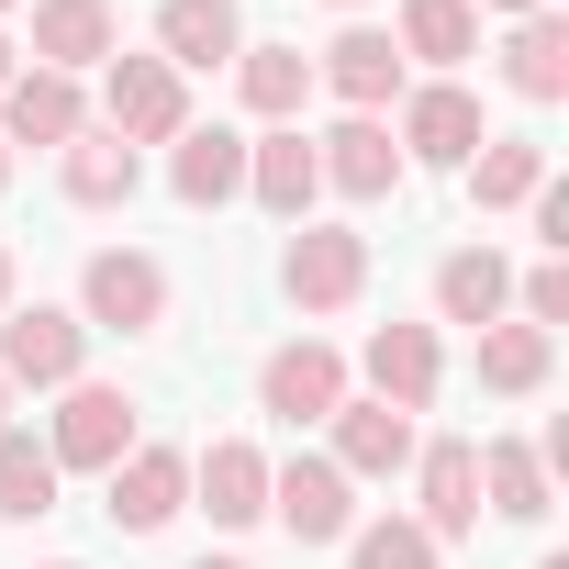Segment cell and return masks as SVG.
<instances>
[{
  "mask_svg": "<svg viewBox=\"0 0 569 569\" xmlns=\"http://www.w3.org/2000/svg\"><path fill=\"white\" fill-rule=\"evenodd\" d=\"M101 134H123L134 157L146 146H179L190 134V79L168 57H112L101 68Z\"/></svg>",
  "mask_w": 569,
  "mask_h": 569,
  "instance_id": "cell-1",
  "label": "cell"
},
{
  "mask_svg": "<svg viewBox=\"0 0 569 569\" xmlns=\"http://www.w3.org/2000/svg\"><path fill=\"white\" fill-rule=\"evenodd\" d=\"M79 325H90V336H157V325H168V268H157L146 246H101V257L79 268Z\"/></svg>",
  "mask_w": 569,
  "mask_h": 569,
  "instance_id": "cell-2",
  "label": "cell"
},
{
  "mask_svg": "<svg viewBox=\"0 0 569 569\" xmlns=\"http://www.w3.org/2000/svg\"><path fill=\"white\" fill-rule=\"evenodd\" d=\"M279 291H291V313H347L369 291V234L347 223H291V246H279Z\"/></svg>",
  "mask_w": 569,
  "mask_h": 569,
  "instance_id": "cell-3",
  "label": "cell"
},
{
  "mask_svg": "<svg viewBox=\"0 0 569 569\" xmlns=\"http://www.w3.org/2000/svg\"><path fill=\"white\" fill-rule=\"evenodd\" d=\"M79 358H90L79 313H57V302H12L0 313V380L12 391H68V380H90Z\"/></svg>",
  "mask_w": 569,
  "mask_h": 569,
  "instance_id": "cell-4",
  "label": "cell"
},
{
  "mask_svg": "<svg viewBox=\"0 0 569 569\" xmlns=\"http://www.w3.org/2000/svg\"><path fill=\"white\" fill-rule=\"evenodd\" d=\"M358 480L336 469V458H279L268 469V513L291 525V547H347L358 536V502H347Z\"/></svg>",
  "mask_w": 569,
  "mask_h": 569,
  "instance_id": "cell-5",
  "label": "cell"
},
{
  "mask_svg": "<svg viewBox=\"0 0 569 569\" xmlns=\"http://www.w3.org/2000/svg\"><path fill=\"white\" fill-rule=\"evenodd\" d=\"M480 101L458 90V79H425V90H402V123H391V146H402V168H469L480 157Z\"/></svg>",
  "mask_w": 569,
  "mask_h": 569,
  "instance_id": "cell-6",
  "label": "cell"
},
{
  "mask_svg": "<svg viewBox=\"0 0 569 569\" xmlns=\"http://www.w3.org/2000/svg\"><path fill=\"white\" fill-rule=\"evenodd\" d=\"M123 447H134V391L68 380V391H57V425H46V458H57V469H112Z\"/></svg>",
  "mask_w": 569,
  "mask_h": 569,
  "instance_id": "cell-7",
  "label": "cell"
},
{
  "mask_svg": "<svg viewBox=\"0 0 569 569\" xmlns=\"http://www.w3.org/2000/svg\"><path fill=\"white\" fill-rule=\"evenodd\" d=\"M313 168H325V190H347V201H391V190L413 179L380 112H347V123H325V134H313Z\"/></svg>",
  "mask_w": 569,
  "mask_h": 569,
  "instance_id": "cell-8",
  "label": "cell"
},
{
  "mask_svg": "<svg viewBox=\"0 0 569 569\" xmlns=\"http://www.w3.org/2000/svg\"><path fill=\"white\" fill-rule=\"evenodd\" d=\"M101 480H112V502H101V513H112L123 536H157L168 513H190V458H179V447H146V436H134Z\"/></svg>",
  "mask_w": 569,
  "mask_h": 569,
  "instance_id": "cell-9",
  "label": "cell"
},
{
  "mask_svg": "<svg viewBox=\"0 0 569 569\" xmlns=\"http://www.w3.org/2000/svg\"><path fill=\"white\" fill-rule=\"evenodd\" d=\"M246 201H257V212H279V223H313V201H325V168H313V134H302V123H268V134H246Z\"/></svg>",
  "mask_w": 569,
  "mask_h": 569,
  "instance_id": "cell-10",
  "label": "cell"
},
{
  "mask_svg": "<svg viewBox=\"0 0 569 569\" xmlns=\"http://www.w3.org/2000/svg\"><path fill=\"white\" fill-rule=\"evenodd\" d=\"M358 369H369V402H391V413H425V402L447 391V347H436V325H380Z\"/></svg>",
  "mask_w": 569,
  "mask_h": 569,
  "instance_id": "cell-11",
  "label": "cell"
},
{
  "mask_svg": "<svg viewBox=\"0 0 569 569\" xmlns=\"http://www.w3.org/2000/svg\"><path fill=\"white\" fill-rule=\"evenodd\" d=\"M413 491H425V536L447 547V536H480V447L469 436H436V447H413Z\"/></svg>",
  "mask_w": 569,
  "mask_h": 569,
  "instance_id": "cell-12",
  "label": "cell"
},
{
  "mask_svg": "<svg viewBox=\"0 0 569 569\" xmlns=\"http://www.w3.org/2000/svg\"><path fill=\"white\" fill-rule=\"evenodd\" d=\"M257 402H268L279 425H325V413L347 402V358H336L325 336H302V347H279V358L257 369Z\"/></svg>",
  "mask_w": 569,
  "mask_h": 569,
  "instance_id": "cell-13",
  "label": "cell"
},
{
  "mask_svg": "<svg viewBox=\"0 0 569 569\" xmlns=\"http://www.w3.org/2000/svg\"><path fill=\"white\" fill-rule=\"evenodd\" d=\"M123 57V12L112 0H34V68L79 79V68H112Z\"/></svg>",
  "mask_w": 569,
  "mask_h": 569,
  "instance_id": "cell-14",
  "label": "cell"
},
{
  "mask_svg": "<svg viewBox=\"0 0 569 569\" xmlns=\"http://www.w3.org/2000/svg\"><path fill=\"white\" fill-rule=\"evenodd\" d=\"M313 79H325L347 112H391V101H402V46H391L380 23H347V34L313 57Z\"/></svg>",
  "mask_w": 569,
  "mask_h": 569,
  "instance_id": "cell-15",
  "label": "cell"
},
{
  "mask_svg": "<svg viewBox=\"0 0 569 569\" xmlns=\"http://www.w3.org/2000/svg\"><path fill=\"white\" fill-rule=\"evenodd\" d=\"M57 190H68L79 212H123V201L146 190V157H134L123 134H101V123H79V134L57 146Z\"/></svg>",
  "mask_w": 569,
  "mask_h": 569,
  "instance_id": "cell-16",
  "label": "cell"
},
{
  "mask_svg": "<svg viewBox=\"0 0 569 569\" xmlns=\"http://www.w3.org/2000/svg\"><path fill=\"white\" fill-rule=\"evenodd\" d=\"M168 190H179L190 212L246 201V134H234V123H190V134L168 146Z\"/></svg>",
  "mask_w": 569,
  "mask_h": 569,
  "instance_id": "cell-17",
  "label": "cell"
},
{
  "mask_svg": "<svg viewBox=\"0 0 569 569\" xmlns=\"http://www.w3.org/2000/svg\"><path fill=\"white\" fill-rule=\"evenodd\" d=\"M325 425H336V469H347V480H402V469H413V413H391V402H358V391H347Z\"/></svg>",
  "mask_w": 569,
  "mask_h": 569,
  "instance_id": "cell-18",
  "label": "cell"
},
{
  "mask_svg": "<svg viewBox=\"0 0 569 569\" xmlns=\"http://www.w3.org/2000/svg\"><path fill=\"white\" fill-rule=\"evenodd\" d=\"M436 313L469 325V336L502 325V313H513V257H502V246H447V257H436Z\"/></svg>",
  "mask_w": 569,
  "mask_h": 569,
  "instance_id": "cell-19",
  "label": "cell"
},
{
  "mask_svg": "<svg viewBox=\"0 0 569 569\" xmlns=\"http://www.w3.org/2000/svg\"><path fill=\"white\" fill-rule=\"evenodd\" d=\"M157 57L190 79V68H234L246 57V12L234 0H157Z\"/></svg>",
  "mask_w": 569,
  "mask_h": 569,
  "instance_id": "cell-20",
  "label": "cell"
},
{
  "mask_svg": "<svg viewBox=\"0 0 569 569\" xmlns=\"http://www.w3.org/2000/svg\"><path fill=\"white\" fill-rule=\"evenodd\" d=\"M79 123H90L79 79H57V68H12V90H0V146H68Z\"/></svg>",
  "mask_w": 569,
  "mask_h": 569,
  "instance_id": "cell-21",
  "label": "cell"
},
{
  "mask_svg": "<svg viewBox=\"0 0 569 569\" xmlns=\"http://www.w3.org/2000/svg\"><path fill=\"white\" fill-rule=\"evenodd\" d=\"M190 502H201L212 525H257V513H268V458H257L246 436H212V447L190 458Z\"/></svg>",
  "mask_w": 569,
  "mask_h": 569,
  "instance_id": "cell-22",
  "label": "cell"
},
{
  "mask_svg": "<svg viewBox=\"0 0 569 569\" xmlns=\"http://www.w3.org/2000/svg\"><path fill=\"white\" fill-rule=\"evenodd\" d=\"M547 502H558L547 458H536L525 436H491V447H480V513H502V525H536Z\"/></svg>",
  "mask_w": 569,
  "mask_h": 569,
  "instance_id": "cell-23",
  "label": "cell"
},
{
  "mask_svg": "<svg viewBox=\"0 0 569 569\" xmlns=\"http://www.w3.org/2000/svg\"><path fill=\"white\" fill-rule=\"evenodd\" d=\"M502 79H513V101H569V23L558 12H525L513 23V46H502Z\"/></svg>",
  "mask_w": 569,
  "mask_h": 569,
  "instance_id": "cell-24",
  "label": "cell"
},
{
  "mask_svg": "<svg viewBox=\"0 0 569 569\" xmlns=\"http://www.w3.org/2000/svg\"><path fill=\"white\" fill-rule=\"evenodd\" d=\"M547 190V146L536 134H480V157H469V201L480 212H525Z\"/></svg>",
  "mask_w": 569,
  "mask_h": 569,
  "instance_id": "cell-25",
  "label": "cell"
},
{
  "mask_svg": "<svg viewBox=\"0 0 569 569\" xmlns=\"http://www.w3.org/2000/svg\"><path fill=\"white\" fill-rule=\"evenodd\" d=\"M234 90H246L257 123H302V101H313V57H302V46H246V57H234Z\"/></svg>",
  "mask_w": 569,
  "mask_h": 569,
  "instance_id": "cell-26",
  "label": "cell"
},
{
  "mask_svg": "<svg viewBox=\"0 0 569 569\" xmlns=\"http://www.w3.org/2000/svg\"><path fill=\"white\" fill-rule=\"evenodd\" d=\"M391 46H402V68L425 57V68L447 79V68L480 57V12H469V0H402V34H391Z\"/></svg>",
  "mask_w": 569,
  "mask_h": 569,
  "instance_id": "cell-27",
  "label": "cell"
},
{
  "mask_svg": "<svg viewBox=\"0 0 569 569\" xmlns=\"http://www.w3.org/2000/svg\"><path fill=\"white\" fill-rule=\"evenodd\" d=\"M547 369H558V336H536V325H480V391H502V402H525V391H547Z\"/></svg>",
  "mask_w": 569,
  "mask_h": 569,
  "instance_id": "cell-28",
  "label": "cell"
},
{
  "mask_svg": "<svg viewBox=\"0 0 569 569\" xmlns=\"http://www.w3.org/2000/svg\"><path fill=\"white\" fill-rule=\"evenodd\" d=\"M57 458H46V436H23V425H0V513L12 525H34V513H57Z\"/></svg>",
  "mask_w": 569,
  "mask_h": 569,
  "instance_id": "cell-29",
  "label": "cell"
},
{
  "mask_svg": "<svg viewBox=\"0 0 569 569\" xmlns=\"http://www.w3.org/2000/svg\"><path fill=\"white\" fill-rule=\"evenodd\" d=\"M347 547H358V569H436V536H425L413 513H380V525H358Z\"/></svg>",
  "mask_w": 569,
  "mask_h": 569,
  "instance_id": "cell-30",
  "label": "cell"
},
{
  "mask_svg": "<svg viewBox=\"0 0 569 569\" xmlns=\"http://www.w3.org/2000/svg\"><path fill=\"white\" fill-rule=\"evenodd\" d=\"M469 12H513V23H525V12H547V0H469Z\"/></svg>",
  "mask_w": 569,
  "mask_h": 569,
  "instance_id": "cell-31",
  "label": "cell"
},
{
  "mask_svg": "<svg viewBox=\"0 0 569 569\" xmlns=\"http://www.w3.org/2000/svg\"><path fill=\"white\" fill-rule=\"evenodd\" d=\"M12 291H23V279H12V246H0V313H12Z\"/></svg>",
  "mask_w": 569,
  "mask_h": 569,
  "instance_id": "cell-32",
  "label": "cell"
},
{
  "mask_svg": "<svg viewBox=\"0 0 569 569\" xmlns=\"http://www.w3.org/2000/svg\"><path fill=\"white\" fill-rule=\"evenodd\" d=\"M12 68H23V46H12V34H0V90H12Z\"/></svg>",
  "mask_w": 569,
  "mask_h": 569,
  "instance_id": "cell-33",
  "label": "cell"
},
{
  "mask_svg": "<svg viewBox=\"0 0 569 569\" xmlns=\"http://www.w3.org/2000/svg\"><path fill=\"white\" fill-rule=\"evenodd\" d=\"M190 569H246V558H190Z\"/></svg>",
  "mask_w": 569,
  "mask_h": 569,
  "instance_id": "cell-34",
  "label": "cell"
},
{
  "mask_svg": "<svg viewBox=\"0 0 569 569\" xmlns=\"http://www.w3.org/2000/svg\"><path fill=\"white\" fill-rule=\"evenodd\" d=\"M0 425H12V380H0Z\"/></svg>",
  "mask_w": 569,
  "mask_h": 569,
  "instance_id": "cell-35",
  "label": "cell"
},
{
  "mask_svg": "<svg viewBox=\"0 0 569 569\" xmlns=\"http://www.w3.org/2000/svg\"><path fill=\"white\" fill-rule=\"evenodd\" d=\"M0 190H12V146H0Z\"/></svg>",
  "mask_w": 569,
  "mask_h": 569,
  "instance_id": "cell-36",
  "label": "cell"
},
{
  "mask_svg": "<svg viewBox=\"0 0 569 569\" xmlns=\"http://www.w3.org/2000/svg\"><path fill=\"white\" fill-rule=\"evenodd\" d=\"M536 569H569V558H536Z\"/></svg>",
  "mask_w": 569,
  "mask_h": 569,
  "instance_id": "cell-37",
  "label": "cell"
},
{
  "mask_svg": "<svg viewBox=\"0 0 569 569\" xmlns=\"http://www.w3.org/2000/svg\"><path fill=\"white\" fill-rule=\"evenodd\" d=\"M336 12H358V0H336Z\"/></svg>",
  "mask_w": 569,
  "mask_h": 569,
  "instance_id": "cell-38",
  "label": "cell"
},
{
  "mask_svg": "<svg viewBox=\"0 0 569 569\" xmlns=\"http://www.w3.org/2000/svg\"><path fill=\"white\" fill-rule=\"evenodd\" d=\"M57 569H79V558H57Z\"/></svg>",
  "mask_w": 569,
  "mask_h": 569,
  "instance_id": "cell-39",
  "label": "cell"
},
{
  "mask_svg": "<svg viewBox=\"0 0 569 569\" xmlns=\"http://www.w3.org/2000/svg\"><path fill=\"white\" fill-rule=\"evenodd\" d=\"M0 12H12V0H0Z\"/></svg>",
  "mask_w": 569,
  "mask_h": 569,
  "instance_id": "cell-40",
  "label": "cell"
}]
</instances>
